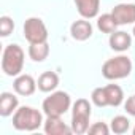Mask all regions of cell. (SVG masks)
Masks as SVG:
<instances>
[{
  "label": "cell",
  "instance_id": "6da1fadb",
  "mask_svg": "<svg viewBox=\"0 0 135 135\" xmlns=\"http://www.w3.org/2000/svg\"><path fill=\"white\" fill-rule=\"evenodd\" d=\"M45 124L43 114L32 107H21L13 113V127L22 132H33Z\"/></svg>",
  "mask_w": 135,
  "mask_h": 135
},
{
  "label": "cell",
  "instance_id": "7a4b0ae2",
  "mask_svg": "<svg viewBox=\"0 0 135 135\" xmlns=\"http://www.w3.org/2000/svg\"><path fill=\"white\" fill-rule=\"evenodd\" d=\"M24 67V51L19 45H8L3 49L2 56V72L7 76H18Z\"/></svg>",
  "mask_w": 135,
  "mask_h": 135
},
{
  "label": "cell",
  "instance_id": "3957f363",
  "mask_svg": "<svg viewBox=\"0 0 135 135\" xmlns=\"http://www.w3.org/2000/svg\"><path fill=\"white\" fill-rule=\"evenodd\" d=\"M132 72V60L127 56H116L108 59L102 65V75L103 78L113 81V80H122L127 78Z\"/></svg>",
  "mask_w": 135,
  "mask_h": 135
},
{
  "label": "cell",
  "instance_id": "277c9868",
  "mask_svg": "<svg viewBox=\"0 0 135 135\" xmlns=\"http://www.w3.org/2000/svg\"><path fill=\"white\" fill-rule=\"evenodd\" d=\"M92 107L89 103V100L86 99H78L73 103V110H72V130L73 133H86L89 129V119L92 114Z\"/></svg>",
  "mask_w": 135,
  "mask_h": 135
},
{
  "label": "cell",
  "instance_id": "5b68a950",
  "mask_svg": "<svg viewBox=\"0 0 135 135\" xmlns=\"http://www.w3.org/2000/svg\"><path fill=\"white\" fill-rule=\"evenodd\" d=\"M70 107H72L70 95L64 91H56L51 92V95L43 100L41 110L46 116H62L70 110Z\"/></svg>",
  "mask_w": 135,
  "mask_h": 135
},
{
  "label": "cell",
  "instance_id": "8992f818",
  "mask_svg": "<svg viewBox=\"0 0 135 135\" xmlns=\"http://www.w3.org/2000/svg\"><path fill=\"white\" fill-rule=\"evenodd\" d=\"M24 38L29 43H45L48 40V29L40 18H29L24 22Z\"/></svg>",
  "mask_w": 135,
  "mask_h": 135
},
{
  "label": "cell",
  "instance_id": "52a82bcc",
  "mask_svg": "<svg viewBox=\"0 0 135 135\" xmlns=\"http://www.w3.org/2000/svg\"><path fill=\"white\" fill-rule=\"evenodd\" d=\"M118 26L133 24L135 22V3H119L111 11Z\"/></svg>",
  "mask_w": 135,
  "mask_h": 135
},
{
  "label": "cell",
  "instance_id": "ba28073f",
  "mask_svg": "<svg viewBox=\"0 0 135 135\" xmlns=\"http://www.w3.org/2000/svg\"><path fill=\"white\" fill-rule=\"evenodd\" d=\"M38 86H37V81L33 80V76H30V75H18L16 78H15V81H13V89H15V92L18 94V95H24V97H27V95H32L33 92H35V89H37Z\"/></svg>",
  "mask_w": 135,
  "mask_h": 135
},
{
  "label": "cell",
  "instance_id": "9c48e42d",
  "mask_svg": "<svg viewBox=\"0 0 135 135\" xmlns=\"http://www.w3.org/2000/svg\"><path fill=\"white\" fill-rule=\"evenodd\" d=\"M43 129L48 135H70V133H73L72 127L67 126L60 119V116H46Z\"/></svg>",
  "mask_w": 135,
  "mask_h": 135
},
{
  "label": "cell",
  "instance_id": "30bf717a",
  "mask_svg": "<svg viewBox=\"0 0 135 135\" xmlns=\"http://www.w3.org/2000/svg\"><path fill=\"white\" fill-rule=\"evenodd\" d=\"M70 33L72 38L76 41H86L92 37V26L88 19H78L70 26Z\"/></svg>",
  "mask_w": 135,
  "mask_h": 135
},
{
  "label": "cell",
  "instance_id": "8fae6325",
  "mask_svg": "<svg viewBox=\"0 0 135 135\" xmlns=\"http://www.w3.org/2000/svg\"><path fill=\"white\" fill-rule=\"evenodd\" d=\"M130 45H132V37L127 32L114 30L113 33H110V48L113 51L124 52L130 48Z\"/></svg>",
  "mask_w": 135,
  "mask_h": 135
},
{
  "label": "cell",
  "instance_id": "7c38bea8",
  "mask_svg": "<svg viewBox=\"0 0 135 135\" xmlns=\"http://www.w3.org/2000/svg\"><path fill=\"white\" fill-rule=\"evenodd\" d=\"M78 13L84 19H92L99 15L100 10V0H73Z\"/></svg>",
  "mask_w": 135,
  "mask_h": 135
},
{
  "label": "cell",
  "instance_id": "4fadbf2b",
  "mask_svg": "<svg viewBox=\"0 0 135 135\" xmlns=\"http://www.w3.org/2000/svg\"><path fill=\"white\" fill-rule=\"evenodd\" d=\"M19 100L13 92H2L0 94V116H11L18 110Z\"/></svg>",
  "mask_w": 135,
  "mask_h": 135
},
{
  "label": "cell",
  "instance_id": "5bb4252c",
  "mask_svg": "<svg viewBox=\"0 0 135 135\" xmlns=\"http://www.w3.org/2000/svg\"><path fill=\"white\" fill-rule=\"evenodd\" d=\"M37 86L41 92H52L57 86H59V76L54 72H43L38 76Z\"/></svg>",
  "mask_w": 135,
  "mask_h": 135
},
{
  "label": "cell",
  "instance_id": "9a60e30c",
  "mask_svg": "<svg viewBox=\"0 0 135 135\" xmlns=\"http://www.w3.org/2000/svg\"><path fill=\"white\" fill-rule=\"evenodd\" d=\"M49 56V45L45 43H30L29 46V57L33 62H43Z\"/></svg>",
  "mask_w": 135,
  "mask_h": 135
},
{
  "label": "cell",
  "instance_id": "2e32d148",
  "mask_svg": "<svg viewBox=\"0 0 135 135\" xmlns=\"http://www.w3.org/2000/svg\"><path fill=\"white\" fill-rule=\"evenodd\" d=\"M105 94L108 100V107H119L124 102V92L118 84H108L105 86Z\"/></svg>",
  "mask_w": 135,
  "mask_h": 135
},
{
  "label": "cell",
  "instance_id": "e0dca14e",
  "mask_svg": "<svg viewBox=\"0 0 135 135\" xmlns=\"http://www.w3.org/2000/svg\"><path fill=\"white\" fill-rule=\"evenodd\" d=\"M97 27H99V30L103 32V33H113V32L116 30V27H118V22L114 21V18H113L111 13H107V15L99 16V19H97Z\"/></svg>",
  "mask_w": 135,
  "mask_h": 135
},
{
  "label": "cell",
  "instance_id": "ac0fdd59",
  "mask_svg": "<svg viewBox=\"0 0 135 135\" xmlns=\"http://www.w3.org/2000/svg\"><path fill=\"white\" fill-rule=\"evenodd\" d=\"M129 127H130V121H129V118H126V116H114L113 119H111V122H110V129H111V132L113 133H118V135H121V133H126L127 130H129Z\"/></svg>",
  "mask_w": 135,
  "mask_h": 135
},
{
  "label": "cell",
  "instance_id": "d6986e66",
  "mask_svg": "<svg viewBox=\"0 0 135 135\" xmlns=\"http://www.w3.org/2000/svg\"><path fill=\"white\" fill-rule=\"evenodd\" d=\"M91 100L94 105L103 108V107H108V100H107V94H105V88H95L91 94Z\"/></svg>",
  "mask_w": 135,
  "mask_h": 135
},
{
  "label": "cell",
  "instance_id": "ffe728a7",
  "mask_svg": "<svg viewBox=\"0 0 135 135\" xmlns=\"http://www.w3.org/2000/svg\"><path fill=\"white\" fill-rule=\"evenodd\" d=\"M13 30H15V22H13V19L10 16H2L0 18V35L8 37Z\"/></svg>",
  "mask_w": 135,
  "mask_h": 135
},
{
  "label": "cell",
  "instance_id": "44dd1931",
  "mask_svg": "<svg viewBox=\"0 0 135 135\" xmlns=\"http://www.w3.org/2000/svg\"><path fill=\"white\" fill-rule=\"evenodd\" d=\"M110 132H111V129L105 122H94L88 129V133H91V135H108Z\"/></svg>",
  "mask_w": 135,
  "mask_h": 135
},
{
  "label": "cell",
  "instance_id": "7402d4cb",
  "mask_svg": "<svg viewBox=\"0 0 135 135\" xmlns=\"http://www.w3.org/2000/svg\"><path fill=\"white\" fill-rule=\"evenodd\" d=\"M124 108H126V111H127L130 116H135V95H132V97H129V99L126 100Z\"/></svg>",
  "mask_w": 135,
  "mask_h": 135
},
{
  "label": "cell",
  "instance_id": "603a6c76",
  "mask_svg": "<svg viewBox=\"0 0 135 135\" xmlns=\"http://www.w3.org/2000/svg\"><path fill=\"white\" fill-rule=\"evenodd\" d=\"M133 37H135V26H133Z\"/></svg>",
  "mask_w": 135,
  "mask_h": 135
},
{
  "label": "cell",
  "instance_id": "cb8c5ba5",
  "mask_svg": "<svg viewBox=\"0 0 135 135\" xmlns=\"http://www.w3.org/2000/svg\"><path fill=\"white\" fill-rule=\"evenodd\" d=\"M133 135H135V127H133Z\"/></svg>",
  "mask_w": 135,
  "mask_h": 135
}]
</instances>
